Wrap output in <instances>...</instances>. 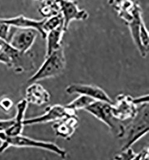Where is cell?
<instances>
[{
  "label": "cell",
  "mask_w": 149,
  "mask_h": 160,
  "mask_svg": "<svg viewBox=\"0 0 149 160\" xmlns=\"http://www.w3.org/2000/svg\"><path fill=\"white\" fill-rule=\"evenodd\" d=\"M149 103L138 106L135 117L127 124H125L124 131L122 139L124 143L121 151L131 148L137 142L149 132Z\"/></svg>",
  "instance_id": "1"
},
{
  "label": "cell",
  "mask_w": 149,
  "mask_h": 160,
  "mask_svg": "<svg viewBox=\"0 0 149 160\" xmlns=\"http://www.w3.org/2000/svg\"><path fill=\"white\" fill-rule=\"evenodd\" d=\"M0 145V153L4 152L10 147L17 148H34L48 151L57 154L62 158H66L67 152L64 149L60 148L56 143L51 142L38 140L30 138L21 134L14 136H6L2 141Z\"/></svg>",
  "instance_id": "2"
},
{
  "label": "cell",
  "mask_w": 149,
  "mask_h": 160,
  "mask_svg": "<svg viewBox=\"0 0 149 160\" xmlns=\"http://www.w3.org/2000/svg\"><path fill=\"white\" fill-rule=\"evenodd\" d=\"M66 65L63 45L56 51L53 52L45 59L43 64L29 79L28 83L55 78L64 72Z\"/></svg>",
  "instance_id": "3"
},
{
  "label": "cell",
  "mask_w": 149,
  "mask_h": 160,
  "mask_svg": "<svg viewBox=\"0 0 149 160\" xmlns=\"http://www.w3.org/2000/svg\"><path fill=\"white\" fill-rule=\"evenodd\" d=\"M84 110L106 124L118 138H122L125 124L114 117L111 103L96 100L86 107Z\"/></svg>",
  "instance_id": "4"
},
{
  "label": "cell",
  "mask_w": 149,
  "mask_h": 160,
  "mask_svg": "<svg viewBox=\"0 0 149 160\" xmlns=\"http://www.w3.org/2000/svg\"><path fill=\"white\" fill-rule=\"evenodd\" d=\"M14 28L13 31L11 29L7 42L16 50L22 53L30 51L38 32L30 28Z\"/></svg>",
  "instance_id": "5"
},
{
  "label": "cell",
  "mask_w": 149,
  "mask_h": 160,
  "mask_svg": "<svg viewBox=\"0 0 149 160\" xmlns=\"http://www.w3.org/2000/svg\"><path fill=\"white\" fill-rule=\"evenodd\" d=\"M77 112L68 109L60 104L49 106L46 108L43 115L24 120V125H32L56 122L66 117L77 115Z\"/></svg>",
  "instance_id": "6"
},
{
  "label": "cell",
  "mask_w": 149,
  "mask_h": 160,
  "mask_svg": "<svg viewBox=\"0 0 149 160\" xmlns=\"http://www.w3.org/2000/svg\"><path fill=\"white\" fill-rule=\"evenodd\" d=\"M138 106L129 95L120 94L116 96L114 103L112 104V111L114 117L122 122L130 120L135 117Z\"/></svg>",
  "instance_id": "7"
},
{
  "label": "cell",
  "mask_w": 149,
  "mask_h": 160,
  "mask_svg": "<svg viewBox=\"0 0 149 160\" xmlns=\"http://www.w3.org/2000/svg\"><path fill=\"white\" fill-rule=\"evenodd\" d=\"M60 12L63 19V27L67 31L71 22L73 21L86 20L89 15L88 12L83 9H80L78 3L74 0H57Z\"/></svg>",
  "instance_id": "8"
},
{
  "label": "cell",
  "mask_w": 149,
  "mask_h": 160,
  "mask_svg": "<svg viewBox=\"0 0 149 160\" xmlns=\"http://www.w3.org/2000/svg\"><path fill=\"white\" fill-rule=\"evenodd\" d=\"M65 91L69 95H84L95 100L107 102L111 104L114 102L111 98L103 89L94 85L72 83L68 85Z\"/></svg>",
  "instance_id": "9"
},
{
  "label": "cell",
  "mask_w": 149,
  "mask_h": 160,
  "mask_svg": "<svg viewBox=\"0 0 149 160\" xmlns=\"http://www.w3.org/2000/svg\"><path fill=\"white\" fill-rule=\"evenodd\" d=\"M0 21L5 22L12 27L19 28H30L37 31L41 37L45 39L46 34L43 28V23L45 19L41 20H36L26 18L23 15L10 18H1Z\"/></svg>",
  "instance_id": "10"
},
{
  "label": "cell",
  "mask_w": 149,
  "mask_h": 160,
  "mask_svg": "<svg viewBox=\"0 0 149 160\" xmlns=\"http://www.w3.org/2000/svg\"><path fill=\"white\" fill-rule=\"evenodd\" d=\"M79 123V118L77 115H74L55 122L52 128L56 136L69 140L75 133Z\"/></svg>",
  "instance_id": "11"
},
{
  "label": "cell",
  "mask_w": 149,
  "mask_h": 160,
  "mask_svg": "<svg viewBox=\"0 0 149 160\" xmlns=\"http://www.w3.org/2000/svg\"><path fill=\"white\" fill-rule=\"evenodd\" d=\"M50 93L41 84L32 82L27 87L25 92V100L28 103L38 106L50 102Z\"/></svg>",
  "instance_id": "12"
},
{
  "label": "cell",
  "mask_w": 149,
  "mask_h": 160,
  "mask_svg": "<svg viewBox=\"0 0 149 160\" xmlns=\"http://www.w3.org/2000/svg\"><path fill=\"white\" fill-rule=\"evenodd\" d=\"M133 19L130 22H128V26L131 32V35L133 42L135 44L138 51L139 52L141 57L145 58L147 57L148 52L145 51L142 48V46L140 43V38H139V31L140 23L142 21V16L141 15L140 9L138 6L134 4L133 10Z\"/></svg>",
  "instance_id": "13"
},
{
  "label": "cell",
  "mask_w": 149,
  "mask_h": 160,
  "mask_svg": "<svg viewBox=\"0 0 149 160\" xmlns=\"http://www.w3.org/2000/svg\"><path fill=\"white\" fill-rule=\"evenodd\" d=\"M28 102L25 99L18 102L16 105V113L14 117V123L4 133L7 136H14L21 134L23 130L25 115L28 108Z\"/></svg>",
  "instance_id": "14"
},
{
  "label": "cell",
  "mask_w": 149,
  "mask_h": 160,
  "mask_svg": "<svg viewBox=\"0 0 149 160\" xmlns=\"http://www.w3.org/2000/svg\"><path fill=\"white\" fill-rule=\"evenodd\" d=\"M64 31L63 24L58 28L47 33L46 35V53L45 56H48L53 52L56 51L62 46V40Z\"/></svg>",
  "instance_id": "15"
},
{
  "label": "cell",
  "mask_w": 149,
  "mask_h": 160,
  "mask_svg": "<svg viewBox=\"0 0 149 160\" xmlns=\"http://www.w3.org/2000/svg\"><path fill=\"white\" fill-rule=\"evenodd\" d=\"M96 100L91 97L84 95H79V96H78L77 98L68 103L65 106L69 109L77 112L79 110L85 109L86 107L90 106Z\"/></svg>",
  "instance_id": "16"
},
{
  "label": "cell",
  "mask_w": 149,
  "mask_h": 160,
  "mask_svg": "<svg viewBox=\"0 0 149 160\" xmlns=\"http://www.w3.org/2000/svg\"><path fill=\"white\" fill-rule=\"evenodd\" d=\"M62 24H63V19L61 13H59L57 15L45 18L43 23V30L47 34L49 32L57 28Z\"/></svg>",
  "instance_id": "17"
},
{
  "label": "cell",
  "mask_w": 149,
  "mask_h": 160,
  "mask_svg": "<svg viewBox=\"0 0 149 160\" xmlns=\"http://www.w3.org/2000/svg\"><path fill=\"white\" fill-rule=\"evenodd\" d=\"M139 38L140 43L142 46V48L147 52H149V31L147 29L144 23L142 20L140 26L139 31Z\"/></svg>",
  "instance_id": "18"
},
{
  "label": "cell",
  "mask_w": 149,
  "mask_h": 160,
  "mask_svg": "<svg viewBox=\"0 0 149 160\" xmlns=\"http://www.w3.org/2000/svg\"><path fill=\"white\" fill-rule=\"evenodd\" d=\"M137 153L134 152L131 148L122 150L121 152L116 155L114 159L116 160H135Z\"/></svg>",
  "instance_id": "19"
},
{
  "label": "cell",
  "mask_w": 149,
  "mask_h": 160,
  "mask_svg": "<svg viewBox=\"0 0 149 160\" xmlns=\"http://www.w3.org/2000/svg\"><path fill=\"white\" fill-rule=\"evenodd\" d=\"M11 28V26L0 21V39L7 42L10 34Z\"/></svg>",
  "instance_id": "20"
},
{
  "label": "cell",
  "mask_w": 149,
  "mask_h": 160,
  "mask_svg": "<svg viewBox=\"0 0 149 160\" xmlns=\"http://www.w3.org/2000/svg\"><path fill=\"white\" fill-rule=\"evenodd\" d=\"M13 107V102L7 97L2 98L0 100V109L3 112H9Z\"/></svg>",
  "instance_id": "21"
},
{
  "label": "cell",
  "mask_w": 149,
  "mask_h": 160,
  "mask_svg": "<svg viewBox=\"0 0 149 160\" xmlns=\"http://www.w3.org/2000/svg\"><path fill=\"white\" fill-rule=\"evenodd\" d=\"M14 123V118L9 119H0V132H4Z\"/></svg>",
  "instance_id": "22"
},
{
  "label": "cell",
  "mask_w": 149,
  "mask_h": 160,
  "mask_svg": "<svg viewBox=\"0 0 149 160\" xmlns=\"http://www.w3.org/2000/svg\"><path fill=\"white\" fill-rule=\"evenodd\" d=\"M133 101L137 106L145 103H149V94L144 95L138 97L133 98Z\"/></svg>",
  "instance_id": "23"
},
{
  "label": "cell",
  "mask_w": 149,
  "mask_h": 160,
  "mask_svg": "<svg viewBox=\"0 0 149 160\" xmlns=\"http://www.w3.org/2000/svg\"><path fill=\"white\" fill-rule=\"evenodd\" d=\"M149 155V148H145L140 152L137 153L135 160H148Z\"/></svg>",
  "instance_id": "24"
},
{
  "label": "cell",
  "mask_w": 149,
  "mask_h": 160,
  "mask_svg": "<svg viewBox=\"0 0 149 160\" xmlns=\"http://www.w3.org/2000/svg\"><path fill=\"white\" fill-rule=\"evenodd\" d=\"M115 1H116V0H109V1H108V3H109L110 5H112V4H114V2Z\"/></svg>",
  "instance_id": "25"
},
{
  "label": "cell",
  "mask_w": 149,
  "mask_h": 160,
  "mask_svg": "<svg viewBox=\"0 0 149 160\" xmlns=\"http://www.w3.org/2000/svg\"><path fill=\"white\" fill-rule=\"evenodd\" d=\"M40 1H42V0H40Z\"/></svg>",
  "instance_id": "26"
}]
</instances>
